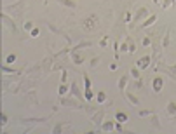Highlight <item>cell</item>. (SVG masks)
<instances>
[{"mask_svg": "<svg viewBox=\"0 0 176 134\" xmlns=\"http://www.w3.org/2000/svg\"><path fill=\"white\" fill-rule=\"evenodd\" d=\"M169 38H171V31L167 30L166 31V35H164V38H162V49H166V47H169Z\"/></svg>", "mask_w": 176, "mask_h": 134, "instance_id": "cell-23", "label": "cell"}, {"mask_svg": "<svg viewBox=\"0 0 176 134\" xmlns=\"http://www.w3.org/2000/svg\"><path fill=\"white\" fill-rule=\"evenodd\" d=\"M80 26H82V30L85 31H96L100 28V18L96 16V14H89V16H85L80 19Z\"/></svg>", "mask_w": 176, "mask_h": 134, "instance_id": "cell-2", "label": "cell"}, {"mask_svg": "<svg viewBox=\"0 0 176 134\" xmlns=\"http://www.w3.org/2000/svg\"><path fill=\"white\" fill-rule=\"evenodd\" d=\"M63 127H65V124H58L54 129H52V133L54 134H59V133H63Z\"/></svg>", "mask_w": 176, "mask_h": 134, "instance_id": "cell-34", "label": "cell"}, {"mask_svg": "<svg viewBox=\"0 0 176 134\" xmlns=\"http://www.w3.org/2000/svg\"><path fill=\"white\" fill-rule=\"evenodd\" d=\"M0 18H2V21H4V24H5V26L10 30V33H18V26L14 24V21L10 19L5 12H2V14H0Z\"/></svg>", "mask_w": 176, "mask_h": 134, "instance_id": "cell-5", "label": "cell"}, {"mask_svg": "<svg viewBox=\"0 0 176 134\" xmlns=\"http://www.w3.org/2000/svg\"><path fill=\"white\" fill-rule=\"evenodd\" d=\"M152 85H154V93L159 94L160 91H162V85H164L162 77H155V78H154V82H152Z\"/></svg>", "mask_w": 176, "mask_h": 134, "instance_id": "cell-10", "label": "cell"}, {"mask_svg": "<svg viewBox=\"0 0 176 134\" xmlns=\"http://www.w3.org/2000/svg\"><path fill=\"white\" fill-rule=\"evenodd\" d=\"M72 52V61H73V64H82L84 63V58L79 54V51H70Z\"/></svg>", "mask_w": 176, "mask_h": 134, "instance_id": "cell-14", "label": "cell"}, {"mask_svg": "<svg viewBox=\"0 0 176 134\" xmlns=\"http://www.w3.org/2000/svg\"><path fill=\"white\" fill-rule=\"evenodd\" d=\"M114 129H115V124L112 120H106V122L101 124V131H103V133H110V131H114Z\"/></svg>", "mask_w": 176, "mask_h": 134, "instance_id": "cell-17", "label": "cell"}, {"mask_svg": "<svg viewBox=\"0 0 176 134\" xmlns=\"http://www.w3.org/2000/svg\"><path fill=\"white\" fill-rule=\"evenodd\" d=\"M40 35V31H39V28H33V30L30 31V37H39Z\"/></svg>", "mask_w": 176, "mask_h": 134, "instance_id": "cell-38", "label": "cell"}, {"mask_svg": "<svg viewBox=\"0 0 176 134\" xmlns=\"http://www.w3.org/2000/svg\"><path fill=\"white\" fill-rule=\"evenodd\" d=\"M119 49H120V52L129 51V44H127V42H126V44H120V47H119Z\"/></svg>", "mask_w": 176, "mask_h": 134, "instance_id": "cell-37", "label": "cell"}, {"mask_svg": "<svg viewBox=\"0 0 176 134\" xmlns=\"http://www.w3.org/2000/svg\"><path fill=\"white\" fill-rule=\"evenodd\" d=\"M25 99H26V101H25L26 104H37L39 103V101H37V94L35 93H28L26 96H25Z\"/></svg>", "mask_w": 176, "mask_h": 134, "instance_id": "cell-16", "label": "cell"}, {"mask_svg": "<svg viewBox=\"0 0 176 134\" xmlns=\"http://www.w3.org/2000/svg\"><path fill=\"white\" fill-rule=\"evenodd\" d=\"M115 118H117V122H122V124L129 120V117H127L124 112H117V113H115Z\"/></svg>", "mask_w": 176, "mask_h": 134, "instance_id": "cell-19", "label": "cell"}, {"mask_svg": "<svg viewBox=\"0 0 176 134\" xmlns=\"http://www.w3.org/2000/svg\"><path fill=\"white\" fill-rule=\"evenodd\" d=\"M61 5L70 7V9H75V7H77V2H75V0H61Z\"/></svg>", "mask_w": 176, "mask_h": 134, "instance_id": "cell-24", "label": "cell"}, {"mask_svg": "<svg viewBox=\"0 0 176 134\" xmlns=\"http://www.w3.org/2000/svg\"><path fill=\"white\" fill-rule=\"evenodd\" d=\"M152 2H155L157 5H160V0H152Z\"/></svg>", "mask_w": 176, "mask_h": 134, "instance_id": "cell-44", "label": "cell"}, {"mask_svg": "<svg viewBox=\"0 0 176 134\" xmlns=\"http://www.w3.org/2000/svg\"><path fill=\"white\" fill-rule=\"evenodd\" d=\"M66 78H68V72L63 68L61 70V84H66Z\"/></svg>", "mask_w": 176, "mask_h": 134, "instance_id": "cell-35", "label": "cell"}, {"mask_svg": "<svg viewBox=\"0 0 176 134\" xmlns=\"http://www.w3.org/2000/svg\"><path fill=\"white\" fill-rule=\"evenodd\" d=\"M66 91H68V85H66V84H61V85H59V91H58V94H59V98H63Z\"/></svg>", "mask_w": 176, "mask_h": 134, "instance_id": "cell-29", "label": "cell"}, {"mask_svg": "<svg viewBox=\"0 0 176 134\" xmlns=\"http://www.w3.org/2000/svg\"><path fill=\"white\" fill-rule=\"evenodd\" d=\"M126 98L129 99V103H131V104H134V106H138V104H140V99L136 98L134 94H131V93H126Z\"/></svg>", "mask_w": 176, "mask_h": 134, "instance_id": "cell-21", "label": "cell"}, {"mask_svg": "<svg viewBox=\"0 0 176 134\" xmlns=\"http://www.w3.org/2000/svg\"><path fill=\"white\" fill-rule=\"evenodd\" d=\"M52 61H54V56H49V58H44V61L40 63V64H42V72L51 73V70H52Z\"/></svg>", "mask_w": 176, "mask_h": 134, "instance_id": "cell-9", "label": "cell"}, {"mask_svg": "<svg viewBox=\"0 0 176 134\" xmlns=\"http://www.w3.org/2000/svg\"><path fill=\"white\" fill-rule=\"evenodd\" d=\"M150 124H152V127H154L155 131H160V124H159V117H157V113L150 115Z\"/></svg>", "mask_w": 176, "mask_h": 134, "instance_id": "cell-18", "label": "cell"}, {"mask_svg": "<svg viewBox=\"0 0 176 134\" xmlns=\"http://www.w3.org/2000/svg\"><path fill=\"white\" fill-rule=\"evenodd\" d=\"M100 63V58H94V59H91V66H96Z\"/></svg>", "mask_w": 176, "mask_h": 134, "instance_id": "cell-42", "label": "cell"}, {"mask_svg": "<svg viewBox=\"0 0 176 134\" xmlns=\"http://www.w3.org/2000/svg\"><path fill=\"white\" fill-rule=\"evenodd\" d=\"M91 45H93V42H82V44L72 47V51H80V49H84V47H91Z\"/></svg>", "mask_w": 176, "mask_h": 134, "instance_id": "cell-26", "label": "cell"}, {"mask_svg": "<svg viewBox=\"0 0 176 134\" xmlns=\"http://www.w3.org/2000/svg\"><path fill=\"white\" fill-rule=\"evenodd\" d=\"M175 4H176V0H162V2H160V7L166 10V9H169L171 5H175Z\"/></svg>", "mask_w": 176, "mask_h": 134, "instance_id": "cell-25", "label": "cell"}, {"mask_svg": "<svg viewBox=\"0 0 176 134\" xmlns=\"http://www.w3.org/2000/svg\"><path fill=\"white\" fill-rule=\"evenodd\" d=\"M98 45H100L101 49H106V47H108V37H103V38L100 40V44H98Z\"/></svg>", "mask_w": 176, "mask_h": 134, "instance_id": "cell-30", "label": "cell"}, {"mask_svg": "<svg viewBox=\"0 0 176 134\" xmlns=\"http://www.w3.org/2000/svg\"><path fill=\"white\" fill-rule=\"evenodd\" d=\"M150 63H152V56H143V58H140V59L136 61V66H138L140 70H146Z\"/></svg>", "mask_w": 176, "mask_h": 134, "instance_id": "cell-8", "label": "cell"}, {"mask_svg": "<svg viewBox=\"0 0 176 134\" xmlns=\"http://www.w3.org/2000/svg\"><path fill=\"white\" fill-rule=\"evenodd\" d=\"M146 18H148V7H140V9L134 12V18H133V21L129 23V30H133L136 23H140L141 19H146Z\"/></svg>", "mask_w": 176, "mask_h": 134, "instance_id": "cell-3", "label": "cell"}, {"mask_svg": "<svg viewBox=\"0 0 176 134\" xmlns=\"http://www.w3.org/2000/svg\"><path fill=\"white\" fill-rule=\"evenodd\" d=\"M166 112L169 117H176V101H169L166 106Z\"/></svg>", "mask_w": 176, "mask_h": 134, "instance_id": "cell-13", "label": "cell"}, {"mask_svg": "<svg viewBox=\"0 0 176 134\" xmlns=\"http://www.w3.org/2000/svg\"><path fill=\"white\" fill-rule=\"evenodd\" d=\"M59 104L61 106H66V108H77V110H84V104L77 99H68V98H61L59 99Z\"/></svg>", "mask_w": 176, "mask_h": 134, "instance_id": "cell-4", "label": "cell"}, {"mask_svg": "<svg viewBox=\"0 0 176 134\" xmlns=\"http://www.w3.org/2000/svg\"><path fill=\"white\" fill-rule=\"evenodd\" d=\"M70 91H72V94L75 96V98L82 99V94H80V91H79V84H77V82H72V84H70Z\"/></svg>", "mask_w": 176, "mask_h": 134, "instance_id": "cell-15", "label": "cell"}, {"mask_svg": "<svg viewBox=\"0 0 176 134\" xmlns=\"http://www.w3.org/2000/svg\"><path fill=\"white\" fill-rule=\"evenodd\" d=\"M105 108H101V110H98L96 113L91 117V122H93L94 125H98V127H101V124H103V117H105Z\"/></svg>", "mask_w": 176, "mask_h": 134, "instance_id": "cell-7", "label": "cell"}, {"mask_svg": "<svg viewBox=\"0 0 176 134\" xmlns=\"http://www.w3.org/2000/svg\"><path fill=\"white\" fill-rule=\"evenodd\" d=\"M155 21H157V16H155V14H150V18H146V19L140 24V28H148V26H152Z\"/></svg>", "mask_w": 176, "mask_h": 134, "instance_id": "cell-12", "label": "cell"}, {"mask_svg": "<svg viewBox=\"0 0 176 134\" xmlns=\"http://www.w3.org/2000/svg\"><path fill=\"white\" fill-rule=\"evenodd\" d=\"M134 87H136V89H141V87H143V82H141V78H136Z\"/></svg>", "mask_w": 176, "mask_h": 134, "instance_id": "cell-39", "label": "cell"}, {"mask_svg": "<svg viewBox=\"0 0 176 134\" xmlns=\"http://www.w3.org/2000/svg\"><path fill=\"white\" fill-rule=\"evenodd\" d=\"M47 118L49 117H42V118H21V122L23 124H44V122H47Z\"/></svg>", "mask_w": 176, "mask_h": 134, "instance_id": "cell-11", "label": "cell"}, {"mask_svg": "<svg viewBox=\"0 0 176 134\" xmlns=\"http://www.w3.org/2000/svg\"><path fill=\"white\" fill-rule=\"evenodd\" d=\"M84 84H85V101H93V91H91V78L87 73H84Z\"/></svg>", "mask_w": 176, "mask_h": 134, "instance_id": "cell-6", "label": "cell"}, {"mask_svg": "<svg viewBox=\"0 0 176 134\" xmlns=\"http://www.w3.org/2000/svg\"><path fill=\"white\" fill-rule=\"evenodd\" d=\"M26 2H28V0H18V2H14V4L4 5L2 10H4V12H9V16H12V18H19V16H23V10L26 9Z\"/></svg>", "mask_w": 176, "mask_h": 134, "instance_id": "cell-1", "label": "cell"}, {"mask_svg": "<svg viewBox=\"0 0 176 134\" xmlns=\"http://www.w3.org/2000/svg\"><path fill=\"white\" fill-rule=\"evenodd\" d=\"M96 99H98V103H105V101H106V94H105L103 91H100L98 96H96Z\"/></svg>", "mask_w": 176, "mask_h": 134, "instance_id": "cell-28", "label": "cell"}, {"mask_svg": "<svg viewBox=\"0 0 176 134\" xmlns=\"http://www.w3.org/2000/svg\"><path fill=\"white\" fill-rule=\"evenodd\" d=\"M114 131H117V133H124V125H122V122H117Z\"/></svg>", "mask_w": 176, "mask_h": 134, "instance_id": "cell-36", "label": "cell"}, {"mask_svg": "<svg viewBox=\"0 0 176 134\" xmlns=\"http://www.w3.org/2000/svg\"><path fill=\"white\" fill-rule=\"evenodd\" d=\"M23 28H25V30H28V31H31L35 26H33V23H31V21H26V23H23Z\"/></svg>", "mask_w": 176, "mask_h": 134, "instance_id": "cell-33", "label": "cell"}, {"mask_svg": "<svg viewBox=\"0 0 176 134\" xmlns=\"http://www.w3.org/2000/svg\"><path fill=\"white\" fill-rule=\"evenodd\" d=\"M127 44H129V52H131V54H134V52H136V45H134V42L131 40V38H127Z\"/></svg>", "mask_w": 176, "mask_h": 134, "instance_id": "cell-32", "label": "cell"}, {"mask_svg": "<svg viewBox=\"0 0 176 134\" xmlns=\"http://www.w3.org/2000/svg\"><path fill=\"white\" fill-rule=\"evenodd\" d=\"M16 59H18V56H16L14 52H10V54H7V56H5V63H7V64H10V63H14Z\"/></svg>", "mask_w": 176, "mask_h": 134, "instance_id": "cell-27", "label": "cell"}, {"mask_svg": "<svg viewBox=\"0 0 176 134\" xmlns=\"http://www.w3.org/2000/svg\"><path fill=\"white\" fill-rule=\"evenodd\" d=\"M124 21H126V23H131V21H133V16L127 12V14H126V18H124Z\"/></svg>", "mask_w": 176, "mask_h": 134, "instance_id": "cell-41", "label": "cell"}, {"mask_svg": "<svg viewBox=\"0 0 176 134\" xmlns=\"http://www.w3.org/2000/svg\"><path fill=\"white\" fill-rule=\"evenodd\" d=\"M5 124H7V115L4 113L2 115V125H5Z\"/></svg>", "mask_w": 176, "mask_h": 134, "instance_id": "cell-43", "label": "cell"}, {"mask_svg": "<svg viewBox=\"0 0 176 134\" xmlns=\"http://www.w3.org/2000/svg\"><path fill=\"white\" fill-rule=\"evenodd\" d=\"M150 44H152V40H150L148 37H145V38H143V44H141V45H143V47H148Z\"/></svg>", "mask_w": 176, "mask_h": 134, "instance_id": "cell-40", "label": "cell"}, {"mask_svg": "<svg viewBox=\"0 0 176 134\" xmlns=\"http://www.w3.org/2000/svg\"><path fill=\"white\" fill-rule=\"evenodd\" d=\"M127 80H129V75H122V77H120V80H119V89H120V91H124L126 89Z\"/></svg>", "mask_w": 176, "mask_h": 134, "instance_id": "cell-20", "label": "cell"}, {"mask_svg": "<svg viewBox=\"0 0 176 134\" xmlns=\"http://www.w3.org/2000/svg\"><path fill=\"white\" fill-rule=\"evenodd\" d=\"M129 77H133V78H141V73H140V68H134V66H133V68H131V70H129Z\"/></svg>", "mask_w": 176, "mask_h": 134, "instance_id": "cell-22", "label": "cell"}, {"mask_svg": "<svg viewBox=\"0 0 176 134\" xmlns=\"http://www.w3.org/2000/svg\"><path fill=\"white\" fill-rule=\"evenodd\" d=\"M154 113V110H141V112H140V117H141V118H145V117H150V115Z\"/></svg>", "mask_w": 176, "mask_h": 134, "instance_id": "cell-31", "label": "cell"}]
</instances>
